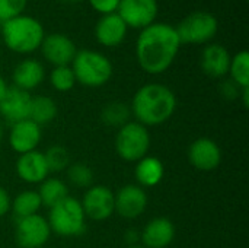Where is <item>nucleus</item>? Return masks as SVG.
Listing matches in <instances>:
<instances>
[{
    "mask_svg": "<svg viewBox=\"0 0 249 248\" xmlns=\"http://www.w3.org/2000/svg\"><path fill=\"white\" fill-rule=\"evenodd\" d=\"M51 228L47 218L38 215L16 219L15 241L20 248H42L51 237Z\"/></svg>",
    "mask_w": 249,
    "mask_h": 248,
    "instance_id": "nucleus-8",
    "label": "nucleus"
},
{
    "mask_svg": "<svg viewBox=\"0 0 249 248\" xmlns=\"http://www.w3.org/2000/svg\"><path fill=\"white\" fill-rule=\"evenodd\" d=\"M3 136H4V127H3V121L0 120V142L3 139Z\"/></svg>",
    "mask_w": 249,
    "mask_h": 248,
    "instance_id": "nucleus-36",
    "label": "nucleus"
},
{
    "mask_svg": "<svg viewBox=\"0 0 249 248\" xmlns=\"http://www.w3.org/2000/svg\"><path fill=\"white\" fill-rule=\"evenodd\" d=\"M69 1H73V3H79V1H83V0H69Z\"/></svg>",
    "mask_w": 249,
    "mask_h": 248,
    "instance_id": "nucleus-38",
    "label": "nucleus"
},
{
    "mask_svg": "<svg viewBox=\"0 0 249 248\" xmlns=\"http://www.w3.org/2000/svg\"><path fill=\"white\" fill-rule=\"evenodd\" d=\"M89 4L92 6V9L98 13L102 15H108V13H115L120 1L121 0H88Z\"/></svg>",
    "mask_w": 249,
    "mask_h": 248,
    "instance_id": "nucleus-31",
    "label": "nucleus"
},
{
    "mask_svg": "<svg viewBox=\"0 0 249 248\" xmlns=\"http://www.w3.org/2000/svg\"><path fill=\"white\" fill-rule=\"evenodd\" d=\"M31 94L15 86H9L6 95L0 101V118L10 126L29 118Z\"/></svg>",
    "mask_w": 249,
    "mask_h": 248,
    "instance_id": "nucleus-14",
    "label": "nucleus"
},
{
    "mask_svg": "<svg viewBox=\"0 0 249 248\" xmlns=\"http://www.w3.org/2000/svg\"><path fill=\"white\" fill-rule=\"evenodd\" d=\"M70 67L76 82L86 88H101L107 85L114 73L111 60L95 50H77Z\"/></svg>",
    "mask_w": 249,
    "mask_h": 248,
    "instance_id": "nucleus-4",
    "label": "nucleus"
},
{
    "mask_svg": "<svg viewBox=\"0 0 249 248\" xmlns=\"http://www.w3.org/2000/svg\"><path fill=\"white\" fill-rule=\"evenodd\" d=\"M175 29L181 44L203 45V44H209L217 35L219 20L210 12L197 10L187 15L175 26Z\"/></svg>",
    "mask_w": 249,
    "mask_h": 248,
    "instance_id": "nucleus-7",
    "label": "nucleus"
},
{
    "mask_svg": "<svg viewBox=\"0 0 249 248\" xmlns=\"http://www.w3.org/2000/svg\"><path fill=\"white\" fill-rule=\"evenodd\" d=\"M45 79V69L36 58H25L16 64L12 72L13 86L22 91H32L38 88Z\"/></svg>",
    "mask_w": 249,
    "mask_h": 248,
    "instance_id": "nucleus-20",
    "label": "nucleus"
},
{
    "mask_svg": "<svg viewBox=\"0 0 249 248\" xmlns=\"http://www.w3.org/2000/svg\"><path fill=\"white\" fill-rule=\"evenodd\" d=\"M127 248H144L142 244H133V246H128Z\"/></svg>",
    "mask_w": 249,
    "mask_h": 248,
    "instance_id": "nucleus-37",
    "label": "nucleus"
},
{
    "mask_svg": "<svg viewBox=\"0 0 249 248\" xmlns=\"http://www.w3.org/2000/svg\"><path fill=\"white\" fill-rule=\"evenodd\" d=\"M175 238V225L171 219L159 216L150 219L140 234L144 248H168Z\"/></svg>",
    "mask_w": 249,
    "mask_h": 248,
    "instance_id": "nucleus-18",
    "label": "nucleus"
},
{
    "mask_svg": "<svg viewBox=\"0 0 249 248\" xmlns=\"http://www.w3.org/2000/svg\"><path fill=\"white\" fill-rule=\"evenodd\" d=\"M80 205L85 212V216L92 221L102 222L109 219L115 213L114 191L104 184L90 186L85 191Z\"/></svg>",
    "mask_w": 249,
    "mask_h": 248,
    "instance_id": "nucleus-9",
    "label": "nucleus"
},
{
    "mask_svg": "<svg viewBox=\"0 0 249 248\" xmlns=\"http://www.w3.org/2000/svg\"><path fill=\"white\" fill-rule=\"evenodd\" d=\"M131 115L146 126H160L166 123L177 110V96L171 88L162 83H146L137 89L131 101Z\"/></svg>",
    "mask_w": 249,
    "mask_h": 248,
    "instance_id": "nucleus-2",
    "label": "nucleus"
},
{
    "mask_svg": "<svg viewBox=\"0 0 249 248\" xmlns=\"http://www.w3.org/2000/svg\"><path fill=\"white\" fill-rule=\"evenodd\" d=\"M150 142V133L146 126L136 120L128 121L115 134V152L127 162H137L147 155Z\"/></svg>",
    "mask_w": 249,
    "mask_h": 248,
    "instance_id": "nucleus-6",
    "label": "nucleus"
},
{
    "mask_svg": "<svg viewBox=\"0 0 249 248\" xmlns=\"http://www.w3.org/2000/svg\"><path fill=\"white\" fill-rule=\"evenodd\" d=\"M39 50L44 58L54 67L70 66L77 53L74 41L70 37L58 32L45 35Z\"/></svg>",
    "mask_w": 249,
    "mask_h": 248,
    "instance_id": "nucleus-12",
    "label": "nucleus"
},
{
    "mask_svg": "<svg viewBox=\"0 0 249 248\" xmlns=\"http://www.w3.org/2000/svg\"><path fill=\"white\" fill-rule=\"evenodd\" d=\"M127 32L128 26L117 12L102 15L95 25V38L101 45L108 48L121 45L127 37Z\"/></svg>",
    "mask_w": 249,
    "mask_h": 248,
    "instance_id": "nucleus-16",
    "label": "nucleus"
},
{
    "mask_svg": "<svg viewBox=\"0 0 249 248\" xmlns=\"http://www.w3.org/2000/svg\"><path fill=\"white\" fill-rule=\"evenodd\" d=\"M239 98L242 99V104H244V107H245V108H248L249 107V88H242V89H241V95H239Z\"/></svg>",
    "mask_w": 249,
    "mask_h": 248,
    "instance_id": "nucleus-34",
    "label": "nucleus"
},
{
    "mask_svg": "<svg viewBox=\"0 0 249 248\" xmlns=\"http://www.w3.org/2000/svg\"><path fill=\"white\" fill-rule=\"evenodd\" d=\"M0 23H1V22H0Z\"/></svg>",
    "mask_w": 249,
    "mask_h": 248,
    "instance_id": "nucleus-40",
    "label": "nucleus"
},
{
    "mask_svg": "<svg viewBox=\"0 0 249 248\" xmlns=\"http://www.w3.org/2000/svg\"><path fill=\"white\" fill-rule=\"evenodd\" d=\"M7 89H9V86H7V83H6V80L0 76V101H1L3 96L6 95Z\"/></svg>",
    "mask_w": 249,
    "mask_h": 248,
    "instance_id": "nucleus-35",
    "label": "nucleus"
},
{
    "mask_svg": "<svg viewBox=\"0 0 249 248\" xmlns=\"http://www.w3.org/2000/svg\"><path fill=\"white\" fill-rule=\"evenodd\" d=\"M42 248H47V247H42Z\"/></svg>",
    "mask_w": 249,
    "mask_h": 248,
    "instance_id": "nucleus-39",
    "label": "nucleus"
},
{
    "mask_svg": "<svg viewBox=\"0 0 249 248\" xmlns=\"http://www.w3.org/2000/svg\"><path fill=\"white\" fill-rule=\"evenodd\" d=\"M15 170L18 177L28 184H41L47 177H50V170L45 162L44 153L39 151L19 155Z\"/></svg>",
    "mask_w": 249,
    "mask_h": 248,
    "instance_id": "nucleus-19",
    "label": "nucleus"
},
{
    "mask_svg": "<svg viewBox=\"0 0 249 248\" xmlns=\"http://www.w3.org/2000/svg\"><path fill=\"white\" fill-rule=\"evenodd\" d=\"M220 94H222L223 98H226V99H229V101H233V99L239 98V95H241V88H239L233 80L226 79V80H223L222 85H220Z\"/></svg>",
    "mask_w": 249,
    "mask_h": 248,
    "instance_id": "nucleus-32",
    "label": "nucleus"
},
{
    "mask_svg": "<svg viewBox=\"0 0 249 248\" xmlns=\"http://www.w3.org/2000/svg\"><path fill=\"white\" fill-rule=\"evenodd\" d=\"M228 75L241 89L249 88V53L247 50H241L232 56Z\"/></svg>",
    "mask_w": 249,
    "mask_h": 248,
    "instance_id": "nucleus-26",
    "label": "nucleus"
},
{
    "mask_svg": "<svg viewBox=\"0 0 249 248\" xmlns=\"http://www.w3.org/2000/svg\"><path fill=\"white\" fill-rule=\"evenodd\" d=\"M67 180L71 186L77 189H85L88 190L90 186H93V171L89 165L83 162H71L67 170Z\"/></svg>",
    "mask_w": 249,
    "mask_h": 248,
    "instance_id": "nucleus-27",
    "label": "nucleus"
},
{
    "mask_svg": "<svg viewBox=\"0 0 249 248\" xmlns=\"http://www.w3.org/2000/svg\"><path fill=\"white\" fill-rule=\"evenodd\" d=\"M41 139H42L41 127L34 121H31L29 118L12 124L7 136L12 151L16 152L18 155L36 151Z\"/></svg>",
    "mask_w": 249,
    "mask_h": 248,
    "instance_id": "nucleus-15",
    "label": "nucleus"
},
{
    "mask_svg": "<svg viewBox=\"0 0 249 248\" xmlns=\"http://www.w3.org/2000/svg\"><path fill=\"white\" fill-rule=\"evenodd\" d=\"M57 104L53 98L47 95H36L31 99L29 120L42 127L54 121V118L57 117Z\"/></svg>",
    "mask_w": 249,
    "mask_h": 248,
    "instance_id": "nucleus-23",
    "label": "nucleus"
},
{
    "mask_svg": "<svg viewBox=\"0 0 249 248\" xmlns=\"http://www.w3.org/2000/svg\"><path fill=\"white\" fill-rule=\"evenodd\" d=\"M28 0H0V22H6L23 13Z\"/></svg>",
    "mask_w": 249,
    "mask_h": 248,
    "instance_id": "nucleus-30",
    "label": "nucleus"
},
{
    "mask_svg": "<svg viewBox=\"0 0 249 248\" xmlns=\"http://www.w3.org/2000/svg\"><path fill=\"white\" fill-rule=\"evenodd\" d=\"M181 45L175 26L165 22H155L142 29L137 37V63L143 72L160 75L172 66Z\"/></svg>",
    "mask_w": 249,
    "mask_h": 248,
    "instance_id": "nucleus-1",
    "label": "nucleus"
},
{
    "mask_svg": "<svg viewBox=\"0 0 249 248\" xmlns=\"http://www.w3.org/2000/svg\"><path fill=\"white\" fill-rule=\"evenodd\" d=\"M188 161L198 171H214L222 162V149L210 137H198L188 148Z\"/></svg>",
    "mask_w": 249,
    "mask_h": 248,
    "instance_id": "nucleus-13",
    "label": "nucleus"
},
{
    "mask_svg": "<svg viewBox=\"0 0 249 248\" xmlns=\"http://www.w3.org/2000/svg\"><path fill=\"white\" fill-rule=\"evenodd\" d=\"M10 205H12V199L9 193L3 186H0V218H3L10 212Z\"/></svg>",
    "mask_w": 249,
    "mask_h": 248,
    "instance_id": "nucleus-33",
    "label": "nucleus"
},
{
    "mask_svg": "<svg viewBox=\"0 0 249 248\" xmlns=\"http://www.w3.org/2000/svg\"><path fill=\"white\" fill-rule=\"evenodd\" d=\"M41 208L42 203L36 190L20 191L15 199H12V205H10V210L13 212L16 219L38 215Z\"/></svg>",
    "mask_w": 249,
    "mask_h": 248,
    "instance_id": "nucleus-24",
    "label": "nucleus"
},
{
    "mask_svg": "<svg viewBox=\"0 0 249 248\" xmlns=\"http://www.w3.org/2000/svg\"><path fill=\"white\" fill-rule=\"evenodd\" d=\"M147 193L137 184H127L114 193L115 213L124 219L142 216L147 208Z\"/></svg>",
    "mask_w": 249,
    "mask_h": 248,
    "instance_id": "nucleus-11",
    "label": "nucleus"
},
{
    "mask_svg": "<svg viewBox=\"0 0 249 248\" xmlns=\"http://www.w3.org/2000/svg\"><path fill=\"white\" fill-rule=\"evenodd\" d=\"M134 175L137 180V186H140L142 189H152L162 183L165 177V165L159 158L146 155L136 162Z\"/></svg>",
    "mask_w": 249,
    "mask_h": 248,
    "instance_id": "nucleus-21",
    "label": "nucleus"
},
{
    "mask_svg": "<svg viewBox=\"0 0 249 248\" xmlns=\"http://www.w3.org/2000/svg\"><path fill=\"white\" fill-rule=\"evenodd\" d=\"M50 83L57 92H69L77 82L70 66H58L51 70Z\"/></svg>",
    "mask_w": 249,
    "mask_h": 248,
    "instance_id": "nucleus-29",
    "label": "nucleus"
},
{
    "mask_svg": "<svg viewBox=\"0 0 249 248\" xmlns=\"http://www.w3.org/2000/svg\"><path fill=\"white\" fill-rule=\"evenodd\" d=\"M47 221L51 232L63 238L80 237L86 229V216L80 200L71 196L51 208Z\"/></svg>",
    "mask_w": 249,
    "mask_h": 248,
    "instance_id": "nucleus-5",
    "label": "nucleus"
},
{
    "mask_svg": "<svg viewBox=\"0 0 249 248\" xmlns=\"http://www.w3.org/2000/svg\"><path fill=\"white\" fill-rule=\"evenodd\" d=\"M117 13L128 28L142 31L156 22L159 4L158 0H121Z\"/></svg>",
    "mask_w": 249,
    "mask_h": 248,
    "instance_id": "nucleus-10",
    "label": "nucleus"
},
{
    "mask_svg": "<svg viewBox=\"0 0 249 248\" xmlns=\"http://www.w3.org/2000/svg\"><path fill=\"white\" fill-rule=\"evenodd\" d=\"M36 191H38V196L41 199L42 206L47 209L54 208L61 200H64L66 197L70 196L67 184L57 177H47L39 184V189Z\"/></svg>",
    "mask_w": 249,
    "mask_h": 248,
    "instance_id": "nucleus-22",
    "label": "nucleus"
},
{
    "mask_svg": "<svg viewBox=\"0 0 249 248\" xmlns=\"http://www.w3.org/2000/svg\"><path fill=\"white\" fill-rule=\"evenodd\" d=\"M231 58L232 56L225 45L217 42H209L203 48L200 66L209 77L222 79L229 73Z\"/></svg>",
    "mask_w": 249,
    "mask_h": 248,
    "instance_id": "nucleus-17",
    "label": "nucleus"
},
{
    "mask_svg": "<svg viewBox=\"0 0 249 248\" xmlns=\"http://www.w3.org/2000/svg\"><path fill=\"white\" fill-rule=\"evenodd\" d=\"M45 31L42 23L31 15H19L1 23V38L4 45L16 54H31L36 51Z\"/></svg>",
    "mask_w": 249,
    "mask_h": 248,
    "instance_id": "nucleus-3",
    "label": "nucleus"
},
{
    "mask_svg": "<svg viewBox=\"0 0 249 248\" xmlns=\"http://www.w3.org/2000/svg\"><path fill=\"white\" fill-rule=\"evenodd\" d=\"M131 118V110L127 104L114 101L107 104L101 111V120L108 127H115L117 130L127 124Z\"/></svg>",
    "mask_w": 249,
    "mask_h": 248,
    "instance_id": "nucleus-25",
    "label": "nucleus"
},
{
    "mask_svg": "<svg viewBox=\"0 0 249 248\" xmlns=\"http://www.w3.org/2000/svg\"><path fill=\"white\" fill-rule=\"evenodd\" d=\"M42 153H44V158H45V162L48 165L50 172L66 171L67 167L71 164L69 151L61 145H53Z\"/></svg>",
    "mask_w": 249,
    "mask_h": 248,
    "instance_id": "nucleus-28",
    "label": "nucleus"
}]
</instances>
